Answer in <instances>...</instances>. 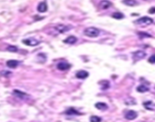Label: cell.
<instances>
[{
	"label": "cell",
	"instance_id": "277c9868",
	"mask_svg": "<svg viewBox=\"0 0 155 122\" xmlns=\"http://www.w3.org/2000/svg\"><path fill=\"white\" fill-rule=\"evenodd\" d=\"M145 56H146V53H145L144 51L139 50L134 52L133 55H132V59H133V60L135 61V62H137V61L143 59Z\"/></svg>",
	"mask_w": 155,
	"mask_h": 122
},
{
	"label": "cell",
	"instance_id": "44dd1931",
	"mask_svg": "<svg viewBox=\"0 0 155 122\" xmlns=\"http://www.w3.org/2000/svg\"><path fill=\"white\" fill-rule=\"evenodd\" d=\"M66 114H68V115H79V112H77L76 110H75L74 109H69L68 111L66 112Z\"/></svg>",
	"mask_w": 155,
	"mask_h": 122
},
{
	"label": "cell",
	"instance_id": "5b68a950",
	"mask_svg": "<svg viewBox=\"0 0 155 122\" xmlns=\"http://www.w3.org/2000/svg\"><path fill=\"white\" fill-rule=\"evenodd\" d=\"M71 28H72L71 26L65 25V24H58V25H56L55 27L56 30L58 33H59V34H63V33H65V32L68 31Z\"/></svg>",
	"mask_w": 155,
	"mask_h": 122
},
{
	"label": "cell",
	"instance_id": "7c38bea8",
	"mask_svg": "<svg viewBox=\"0 0 155 122\" xmlns=\"http://www.w3.org/2000/svg\"><path fill=\"white\" fill-rule=\"evenodd\" d=\"M77 40H78V39L75 36H69L65 40H63V42L67 44H75L77 42Z\"/></svg>",
	"mask_w": 155,
	"mask_h": 122
},
{
	"label": "cell",
	"instance_id": "ffe728a7",
	"mask_svg": "<svg viewBox=\"0 0 155 122\" xmlns=\"http://www.w3.org/2000/svg\"><path fill=\"white\" fill-rule=\"evenodd\" d=\"M7 50L9 51V52H18V48L16 46H9L7 48Z\"/></svg>",
	"mask_w": 155,
	"mask_h": 122
},
{
	"label": "cell",
	"instance_id": "3957f363",
	"mask_svg": "<svg viewBox=\"0 0 155 122\" xmlns=\"http://www.w3.org/2000/svg\"><path fill=\"white\" fill-rule=\"evenodd\" d=\"M22 43L26 46H36L40 44V41L37 40V39L33 38V37H30V38L23 40H22Z\"/></svg>",
	"mask_w": 155,
	"mask_h": 122
},
{
	"label": "cell",
	"instance_id": "8fae6325",
	"mask_svg": "<svg viewBox=\"0 0 155 122\" xmlns=\"http://www.w3.org/2000/svg\"><path fill=\"white\" fill-rule=\"evenodd\" d=\"M19 64H20V62H19V61L8 60V62H6V65L8 66V68H17L19 65Z\"/></svg>",
	"mask_w": 155,
	"mask_h": 122
},
{
	"label": "cell",
	"instance_id": "d6986e66",
	"mask_svg": "<svg viewBox=\"0 0 155 122\" xmlns=\"http://www.w3.org/2000/svg\"><path fill=\"white\" fill-rule=\"evenodd\" d=\"M90 121V122H100L101 121V118L98 116H91Z\"/></svg>",
	"mask_w": 155,
	"mask_h": 122
},
{
	"label": "cell",
	"instance_id": "30bf717a",
	"mask_svg": "<svg viewBox=\"0 0 155 122\" xmlns=\"http://www.w3.org/2000/svg\"><path fill=\"white\" fill-rule=\"evenodd\" d=\"M76 77L77 78L79 79H85L87 78L89 76V74L88 72L86 71H83V70H81V71H79L77 72L76 73Z\"/></svg>",
	"mask_w": 155,
	"mask_h": 122
},
{
	"label": "cell",
	"instance_id": "2e32d148",
	"mask_svg": "<svg viewBox=\"0 0 155 122\" xmlns=\"http://www.w3.org/2000/svg\"><path fill=\"white\" fill-rule=\"evenodd\" d=\"M112 17L113 18L116 19V20H121V19L124 18V15L122 12H114L113 15H112Z\"/></svg>",
	"mask_w": 155,
	"mask_h": 122
},
{
	"label": "cell",
	"instance_id": "4fadbf2b",
	"mask_svg": "<svg viewBox=\"0 0 155 122\" xmlns=\"http://www.w3.org/2000/svg\"><path fill=\"white\" fill-rule=\"evenodd\" d=\"M14 94H15L16 96H18L19 98H20V99H24L25 98H27V97H28V96L25 93L22 92V91L20 90H14Z\"/></svg>",
	"mask_w": 155,
	"mask_h": 122
},
{
	"label": "cell",
	"instance_id": "603a6c76",
	"mask_svg": "<svg viewBox=\"0 0 155 122\" xmlns=\"http://www.w3.org/2000/svg\"><path fill=\"white\" fill-rule=\"evenodd\" d=\"M148 62H150V63H152V64H155V54L154 55H151V56L148 59Z\"/></svg>",
	"mask_w": 155,
	"mask_h": 122
},
{
	"label": "cell",
	"instance_id": "ac0fdd59",
	"mask_svg": "<svg viewBox=\"0 0 155 122\" xmlns=\"http://www.w3.org/2000/svg\"><path fill=\"white\" fill-rule=\"evenodd\" d=\"M144 106L148 110H154V104L151 102H146L144 103Z\"/></svg>",
	"mask_w": 155,
	"mask_h": 122
},
{
	"label": "cell",
	"instance_id": "9a60e30c",
	"mask_svg": "<svg viewBox=\"0 0 155 122\" xmlns=\"http://www.w3.org/2000/svg\"><path fill=\"white\" fill-rule=\"evenodd\" d=\"M95 107L97 108V109H99V110H107V109H108V106H107V105L106 103H104V102H97V103L95 104Z\"/></svg>",
	"mask_w": 155,
	"mask_h": 122
},
{
	"label": "cell",
	"instance_id": "7402d4cb",
	"mask_svg": "<svg viewBox=\"0 0 155 122\" xmlns=\"http://www.w3.org/2000/svg\"><path fill=\"white\" fill-rule=\"evenodd\" d=\"M139 35L140 37V38H146V37H151V36L150 34H147V33H143V32H141L139 33Z\"/></svg>",
	"mask_w": 155,
	"mask_h": 122
},
{
	"label": "cell",
	"instance_id": "52a82bcc",
	"mask_svg": "<svg viewBox=\"0 0 155 122\" xmlns=\"http://www.w3.org/2000/svg\"><path fill=\"white\" fill-rule=\"evenodd\" d=\"M71 68V65L66 62H61L57 65V69L59 71H66Z\"/></svg>",
	"mask_w": 155,
	"mask_h": 122
},
{
	"label": "cell",
	"instance_id": "e0dca14e",
	"mask_svg": "<svg viewBox=\"0 0 155 122\" xmlns=\"http://www.w3.org/2000/svg\"><path fill=\"white\" fill-rule=\"evenodd\" d=\"M137 91L139 93H145L149 90V88L145 85H140L136 88Z\"/></svg>",
	"mask_w": 155,
	"mask_h": 122
},
{
	"label": "cell",
	"instance_id": "6da1fadb",
	"mask_svg": "<svg viewBox=\"0 0 155 122\" xmlns=\"http://www.w3.org/2000/svg\"><path fill=\"white\" fill-rule=\"evenodd\" d=\"M84 34L85 36H87L88 37H91V38H94V37H97L100 34V30L94 27H89L85 29L84 31Z\"/></svg>",
	"mask_w": 155,
	"mask_h": 122
},
{
	"label": "cell",
	"instance_id": "cb8c5ba5",
	"mask_svg": "<svg viewBox=\"0 0 155 122\" xmlns=\"http://www.w3.org/2000/svg\"><path fill=\"white\" fill-rule=\"evenodd\" d=\"M149 12H150L151 14H154L155 13V7H152L151 9L149 10Z\"/></svg>",
	"mask_w": 155,
	"mask_h": 122
},
{
	"label": "cell",
	"instance_id": "7a4b0ae2",
	"mask_svg": "<svg viewBox=\"0 0 155 122\" xmlns=\"http://www.w3.org/2000/svg\"><path fill=\"white\" fill-rule=\"evenodd\" d=\"M153 19L149 17H147V16H145V17L140 18L139 19L135 21V23L140 26H148L151 25V24H153Z\"/></svg>",
	"mask_w": 155,
	"mask_h": 122
},
{
	"label": "cell",
	"instance_id": "ba28073f",
	"mask_svg": "<svg viewBox=\"0 0 155 122\" xmlns=\"http://www.w3.org/2000/svg\"><path fill=\"white\" fill-rule=\"evenodd\" d=\"M111 5L112 3L108 0H102L101 2H100V4H99V7L102 10H107V9H110Z\"/></svg>",
	"mask_w": 155,
	"mask_h": 122
},
{
	"label": "cell",
	"instance_id": "5bb4252c",
	"mask_svg": "<svg viewBox=\"0 0 155 122\" xmlns=\"http://www.w3.org/2000/svg\"><path fill=\"white\" fill-rule=\"evenodd\" d=\"M122 3L125 4L127 6L134 7L135 6V5H138L139 2H137L136 0H123V1H122Z\"/></svg>",
	"mask_w": 155,
	"mask_h": 122
},
{
	"label": "cell",
	"instance_id": "8992f818",
	"mask_svg": "<svg viewBox=\"0 0 155 122\" xmlns=\"http://www.w3.org/2000/svg\"><path fill=\"white\" fill-rule=\"evenodd\" d=\"M137 117H138V114H137L136 112H135V111L133 110L128 111V112L125 114V118L127 119V120H135Z\"/></svg>",
	"mask_w": 155,
	"mask_h": 122
},
{
	"label": "cell",
	"instance_id": "9c48e42d",
	"mask_svg": "<svg viewBox=\"0 0 155 122\" xmlns=\"http://www.w3.org/2000/svg\"><path fill=\"white\" fill-rule=\"evenodd\" d=\"M47 4L45 1L44 2H41L39 3V5H37V11L40 13H44V12H46L47 11Z\"/></svg>",
	"mask_w": 155,
	"mask_h": 122
}]
</instances>
